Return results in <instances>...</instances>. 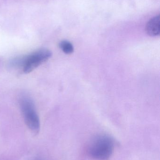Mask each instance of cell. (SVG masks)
<instances>
[{
  "label": "cell",
  "instance_id": "cell-1",
  "mask_svg": "<svg viewBox=\"0 0 160 160\" xmlns=\"http://www.w3.org/2000/svg\"><path fill=\"white\" fill-rule=\"evenodd\" d=\"M50 51L41 49L32 52L29 55L16 58L12 62L13 64L22 68L24 73H29L48 61L52 56Z\"/></svg>",
  "mask_w": 160,
  "mask_h": 160
},
{
  "label": "cell",
  "instance_id": "cell-2",
  "mask_svg": "<svg viewBox=\"0 0 160 160\" xmlns=\"http://www.w3.org/2000/svg\"><path fill=\"white\" fill-rule=\"evenodd\" d=\"M114 148V141L111 136L100 135L93 140L89 147L90 156L98 160H107L111 158Z\"/></svg>",
  "mask_w": 160,
  "mask_h": 160
},
{
  "label": "cell",
  "instance_id": "cell-3",
  "mask_svg": "<svg viewBox=\"0 0 160 160\" xmlns=\"http://www.w3.org/2000/svg\"><path fill=\"white\" fill-rule=\"evenodd\" d=\"M19 103L25 124L32 132L37 134L40 130V121L34 102L29 97L24 96Z\"/></svg>",
  "mask_w": 160,
  "mask_h": 160
},
{
  "label": "cell",
  "instance_id": "cell-4",
  "mask_svg": "<svg viewBox=\"0 0 160 160\" xmlns=\"http://www.w3.org/2000/svg\"><path fill=\"white\" fill-rule=\"evenodd\" d=\"M147 33L151 37H156L160 34V16H156L152 18L146 25Z\"/></svg>",
  "mask_w": 160,
  "mask_h": 160
},
{
  "label": "cell",
  "instance_id": "cell-5",
  "mask_svg": "<svg viewBox=\"0 0 160 160\" xmlns=\"http://www.w3.org/2000/svg\"><path fill=\"white\" fill-rule=\"evenodd\" d=\"M59 47L66 54H70L74 51V48L72 44L67 40L61 41L59 44Z\"/></svg>",
  "mask_w": 160,
  "mask_h": 160
}]
</instances>
